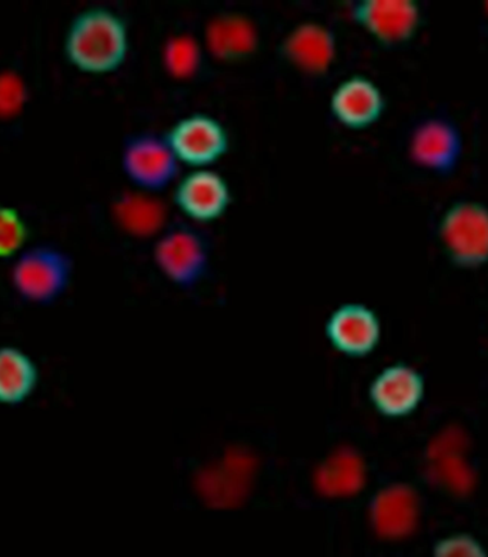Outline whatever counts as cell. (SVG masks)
<instances>
[{
	"label": "cell",
	"mask_w": 488,
	"mask_h": 557,
	"mask_svg": "<svg viewBox=\"0 0 488 557\" xmlns=\"http://www.w3.org/2000/svg\"><path fill=\"white\" fill-rule=\"evenodd\" d=\"M330 111L340 125L353 131L367 129L385 113V95L368 77L351 76L331 94Z\"/></svg>",
	"instance_id": "10"
},
{
	"label": "cell",
	"mask_w": 488,
	"mask_h": 557,
	"mask_svg": "<svg viewBox=\"0 0 488 557\" xmlns=\"http://www.w3.org/2000/svg\"><path fill=\"white\" fill-rule=\"evenodd\" d=\"M355 24L386 47L409 42L422 21L413 0H362L351 9Z\"/></svg>",
	"instance_id": "6"
},
{
	"label": "cell",
	"mask_w": 488,
	"mask_h": 557,
	"mask_svg": "<svg viewBox=\"0 0 488 557\" xmlns=\"http://www.w3.org/2000/svg\"><path fill=\"white\" fill-rule=\"evenodd\" d=\"M153 258L163 275L182 287L195 286L209 267L207 242L187 227H177L161 237Z\"/></svg>",
	"instance_id": "7"
},
{
	"label": "cell",
	"mask_w": 488,
	"mask_h": 557,
	"mask_svg": "<svg viewBox=\"0 0 488 557\" xmlns=\"http://www.w3.org/2000/svg\"><path fill=\"white\" fill-rule=\"evenodd\" d=\"M465 437L455 429L441 432L428 449L431 478L437 485L463 496L474 486V472L464 458Z\"/></svg>",
	"instance_id": "15"
},
{
	"label": "cell",
	"mask_w": 488,
	"mask_h": 557,
	"mask_svg": "<svg viewBox=\"0 0 488 557\" xmlns=\"http://www.w3.org/2000/svg\"><path fill=\"white\" fill-rule=\"evenodd\" d=\"M253 460L248 455L232 454L221 465L213 466L200 476L199 487L204 499L217 508L239 504L250 486Z\"/></svg>",
	"instance_id": "16"
},
{
	"label": "cell",
	"mask_w": 488,
	"mask_h": 557,
	"mask_svg": "<svg viewBox=\"0 0 488 557\" xmlns=\"http://www.w3.org/2000/svg\"><path fill=\"white\" fill-rule=\"evenodd\" d=\"M164 139L179 163L196 169L212 166L221 161L230 148L226 127L217 119L203 113L180 119Z\"/></svg>",
	"instance_id": "4"
},
{
	"label": "cell",
	"mask_w": 488,
	"mask_h": 557,
	"mask_svg": "<svg viewBox=\"0 0 488 557\" xmlns=\"http://www.w3.org/2000/svg\"><path fill=\"white\" fill-rule=\"evenodd\" d=\"M371 519L378 536L399 541L416 531L420 520V499L408 485L381 488L371 506Z\"/></svg>",
	"instance_id": "13"
},
{
	"label": "cell",
	"mask_w": 488,
	"mask_h": 557,
	"mask_svg": "<svg viewBox=\"0 0 488 557\" xmlns=\"http://www.w3.org/2000/svg\"><path fill=\"white\" fill-rule=\"evenodd\" d=\"M176 207L191 221H217L232 203V191L225 177L210 169H195L176 186Z\"/></svg>",
	"instance_id": "8"
},
{
	"label": "cell",
	"mask_w": 488,
	"mask_h": 557,
	"mask_svg": "<svg viewBox=\"0 0 488 557\" xmlns=\"http://www.w3.org/2000/svg\"><path fill=\"white\" fill-rule=\"evenodd\" d=\"M116 214L121 225L134 236L157 235L166 222V209L149 195H127L118 200Z\"/></svg>",
	"instance_id": "20"
},
{
	"label": "cell",
	"mask_w": 488,
	"mask_h": 557,
	"mask_svg": "<svg viewBox=\"0 0 488 557\" xmlns=\"http://www.w3.org/2000/svg\"><path fill=\"white\" fill-rule=\"evenodd\" d=\"M67 61L89 75L121 70L129 54V30L125 21L107 8H90L75 16L63 44Z\"/></svg>",
	"instance_id": "1"
},
{
	"label": "cell",
	"mask_w": 488,
	"mask_h": 557,
	"mask_svg": "<svg viewBox=\"0 0 488 557\" xmlns=\"http://www.w3.org/2000/svg\"><path fill=\"white\" fill-rule=\"evenodd\" d=\"M24 88L15 77H0V112H13L21 107Z\"/></svg>",
	"instance_id": "24"
},
{
	"label": "cell",
	"mask_w": 488,
	"mask_h": 557,
	"mask_svg": "<svg viewBox=\"0 0 488 557\" xmlns=\"http://www.w3.org/2000/svg\"><path fill=\"white\" fill-rule=\"evenodd\" d=\"M286 61L305 75L321 76L336 61L337 39L333 30L316 22L295 27L281 44Z\"/></svg>",
	"instance_id": "12"
},
{
	"label": "cell",
	"mask_w": 488,
	"mask_h": 557,
	"mask_svg": "<svg viewBox=\"0 0 488 557\" xmlns=\"http://www.w3.org/2000/svg\"><path fill=\"white\" fill-rule=\"evenodd\" d=\"M326 333L337 350L350 356L367 355L380 342V319L366 305L346 304L330 314Z\"/></svg>",
	"instance_id": "11"
},
{
	"label": "cell",
	"mask_w": 488,
	"mask_h": 557,
	"mask_svg": "<svg viewBox=\"0 0 488 557\" xmlns=\"http://www.w3.org/2000/svg\"><path fill=\"white\" fill-rule=\"evenodd\" d=\"M202 63V50L190 36H176L163 49V65L176 79L196 75Z\"/></svg>",
	"instance_id": "21"
},
{
	"label": "cell",
	"mask_w": 488,
	"mask_h": 557,
	"mask_svg": "<svg viewBox=\"0 0 488 557\" xmlns=\"http://www.w3.org/2000/svg\"><path fill=\"white\" fill-rule=\"evenodd\" d=\"M431 557H488V554L472 534L455 533L437 542Z\"/></svg>",
	"instance_id": "23"
},
{
	"label": "cell",
	"mask_w": 488,
	"mask_h": 557,
	"mask_svg": "<svg viewBox=\"0 0 488 557\" xmlns=\"http://www.w3.org/2000/svg\"><path fill=\"white\" fill-rule=\"evenodd\" d=\"M122 168L139 189L159 191L176 181L179 161L166 139L157 135L132 136L123 146Z\"/></svg>",
	"instance_id": "5"
},
{
	"label": "cell",
	"mask_w": 488,
	"mask_h": 557,
	"mask_svg": "<svg viewBox=\"0 0 488 557\" xmlns=\"http://www.w3.org/2000/svg\"><path fill=\"white\" fill-rule=\"evenodd\" d=\"M366 482V466L354 450H337L316 474V486L330 497L353 496Z\"/></svg>",
	"instance_id": "19"
},
{
	"label": "cell",
	"mask_w": 488,
	"mask_h": 557,
	"mask_svg": "<svg viewBox=\"0 0 488 557\" xmlns=\"http://www.w3.org/2000/svg\"><path fill=\"white\" fill-rule=\"evenodd\" d=\"M73 260L52 245L22 250L12 268V283L26 302L50 305L71 285Z\"/></svg>",
	"instance_id": "2"
},
{
	"label": "cell",
	"mask_w": 488,
	"mask_h": 557,
	"mask_svg": "<svg viewBox=\"0 0 488 557\" xmlns=\"http://www.w3.org/2000/svg\"><path fill=\"white\" fill-rule=\"evenodd\" d=\"M39 382L38 368L24 350L0 348V404H24L34 394Z\"/></svg>",
	"instance_id": "18"
},
{
	"label": "cell",
	"mask_w": 488,
	"mask_h": 557,
	"mask_svg": "<svg viewBox=\"0 0 488 557\" xmlns=\"http://www.w3.org/2000/svg\"><path fill=\"white\" fill-rule=\"evenodd\" d=\"M440 237L459 267H483L488 262V208L478 202L454 203L441 219Z\"/></svg>",
	"instance_id": "3"
},
{
	"label": "cell",
	"mask_w": 488,
	"mask_h": 557,
	"mask_svg": "<svg viewBox=\"0 0 488 557\" xmlns=\"http://www.w3.org/2000/svg\"><path fill=\"white\" fill-rule=\"evenodd\" d=\"M209 52L223 62L240 61L258 48L256 27L240 15H222L207 30Z\"/></svg>",
	"instance_id": "17"
},
{
	"label": "cell",
	"mask_w": 488,
	"mask_h": 557,
	"mask_svg": "<svg viewBox=\"0 0 488 557\" xmlns=\"http://www.w3.org/2000/svg\"><path fill=\"white\" fill-rule=\"evenodd\" d=\"M422 374L408 364H393L385 369L372 383L371 397L378 412L386 417H405L422 401Z\"/></svg>",
	"instance_id": "14"
},
{
	"label": "cell",
	"mask_w": 488,
	"mask_h": 557,
	"mask_svg": "<svg viewBox=\"0 0 488 557\" xmlns=\"http://www.w3.org/2000/svg\"><path fill=\"white\" fill-rule=\"evenodd\" d=\"M409 146L414 163L441 175L453 172L463 153L462 134L445 119H428L420 123Z\"/></svg>",
	"instance_id": "9"
},
{
	"label": "cell",
	"mask_w": 488,
	"mask_h": 557,
	"mask_svg": "<svg viewBox=\"0 0 488 557\" xmlns=\"http://www.w3.org/2000/svg\"><path fill=\"white\" fill-rule=\"evenodd\" d=\"M29 230L20 210L0 205V259L22 252Z\"/></svg>",
	"instance_id": "22"
}]
</instances>
